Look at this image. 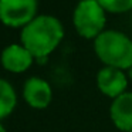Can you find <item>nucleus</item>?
<instances>
[{"instance_id":"nucleus-1","label":"nucleus","mask_w":132,"mask_h":132,"mask_svg":"<svg viewBox=\"0 0 132 132\" xmlns=\"http://www.w3.org/2000/svg\"><path fill=\"white\" fill-rule=\"evenodd\" d=\"M64 29L61 21L54 16H36L20 34L21 44L38 61H44L61 43Z\"/></svg>"},{"instance_id":"nucleus-2","label":"nucleus","mask_w":132,"mask_h":132,"mask_svg":"<svg viewBox=\"0 0 132 132\" xmlns=\"http://www.w3.org/2000/svg\"><path fill=\"white\" fill-rule=\"evenodd\" d=\"M94 50L106 67L119 70L132 67V40L118 30H104L94 40Z\"/></svg>"},{"instance_id":"nucleus-3","label":"nucleus","mask_w":132,"mask_h":132,"mask_svg":"<svg viewBox=\"0 0 132 132\" xmlns=\"http://www.w3.org/2000/svg\"><path fill=\"white\" fill-rule=\"evenodd\" d=\"M105 10L97 0H82L74 10V26L84 38H97L104 31L106 23Z\"/></svg>"},{"instance_id":"nucleus-4","label":"nucleus","mask_w":132,"mask_h":132,"mask_svg":"<svg viewBox=\"0 0 132 132\" xmlns=\"http://www.w3.org/2000/svg\"><path fill=\"white\" fill-rule=\"evenodd\" d=\"M37 14V0H0V21L9 27H24Z\"/></svg>"},{"instance_id":"nucleus-5","label":"nucleus","mask_w":132,"mask_h":132,"mask_svg":"<svg viewBox=\"0 0 132 132\" xmlns=\"http://www.w3.org/2000/svg\"><path fill=\"white\" fill-rule=\"evenodd\" d=\"M97 85L104 95L109 98H117L125 92L128 80L122 70L105 65L97 74Z\"/></svg>"},{"instance_id":"nucleus-6","label":"nucleus","mask_w":132,"mask_h":132,"mask_svg":"<svg viewBox=\"0 0 132 132\" xmlns=\"http://www.w3.org/2000/svg\"><path fill=\"white\" fill-rule=\"evenodd\" d=\"M23 98L31 108L44 109L53 100V89L46 80L40 77H31L24 82Z\"/></svg>"},{"instance_id":"nucleus-7","label":"nucleus","mask_w":132,"mask_h":132,"mask_svg":"<svg viewBox=\"0 0 132 132\" xmlns=\"http://www.w3.org/2000/svg\"><path fill=\"white\" fill-rule=\"evenodd\" d=\"M34 57L23 44H10L2 53V65L10 72H24L33 64Z\"/></svg>"},{"instance_id":"nucleus-8","label":"nucleus","mask_w":132,"mask_h":132,"mask_svg":"<svg viewBox=\"0 0 132 132\" xmlns=\"http://www.w3.org/2000/svg\"><path fill=\"white\" fill-rule=\"evenodd\" d=\"M109 115L119 131H132V92H123L114 98L109 108Z\"/></svg>"},{"instance_id":"nucleus-9","label":"nucleus","mask_w":132,"mask_h":132,"mask_svg":"<svg viewBox=\"0 0 132 132\" xmlns=\"http://www.w3.org/2000/svg\"><path fill=\"white\" fill-rule=\"evenodd\" d=\"M17 104V95L9 81L0 78V119L13 112Z\"/></svg>"},{"instance_id":"nucleus-10","label":"nucleus","mask_w":132,"mask_h":132,"mask_svg":"<svg viewBox=\"0 0 132 132\" xmlns=\"http://www.w3.org/2000/svg\"><path fill=\"white\" fill-rule=\"evenodd\" d=\"M105 12L125 13L132 10V0H97Z\"/></svg>"},{"instance_id":"nucleus-11","label":"nucleus","mask_w":132,"mask_h":132,"mask_svg":"<svg viewBox=\"0 0 132 132\" xmlns=\"http://www.w3.org/2000/svg\"><path fill=\"white\" fill-rule=\"evenodd\" d=\"M0 132H6V129H4V126L0 123Z\"/></svg>"},{"instance_id":"nucleus-12","label":"nucleus","mask_w":132,"mask_h":132,"mask_svg":"<svg viewBox=\"0 0 132 132\" xmlns=\"http://www.w3.org/2000/svg\"><path fill=\"white\" fill-rule=\"evenodd\" d=\"M131 132H132V131H131Z\"/></svg>"}]
</instances>
